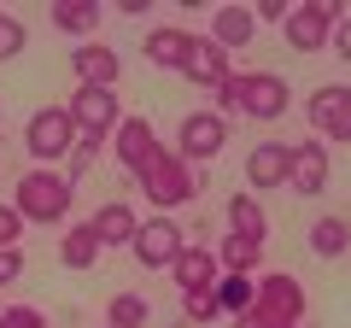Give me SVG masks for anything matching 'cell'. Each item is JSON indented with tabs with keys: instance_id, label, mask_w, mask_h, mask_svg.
<instances>
[{
	"instance_id": "cell-1",
	"label": "cell",
	"mask_w": 351,
	"mask_h": 328,
	"mask_svg": "<svg viewBox=\"0 0 351 328\" xmlns=\"http://www.w3.org/2000/svg\"><path fill=\"white\" fill-rule=\"evenodd\" d=\"M71 200H76V188H71V176L64 170H24L18 176V188H12V205H18V217L24 223H47V229H59L64 217H71Z\"/></svg>"
},
{
	"instance_id": "cell-2",
	"label": "cell",
	"mask_w": 351,
	"mask_h": 328,
	"mask_svg": "<svg viewBox=\"0 0 351 328\" xmlns=\"http://www.w3.org/2000/svg\"><path fill=\"white\" fill-rule=\"evenodd\" d=\"M135 188L147 194L158 211H170V205H188L193 194H199V182H193V164L182 159L176 147H158V152L135 170Z\"/></svg>"
},
{
	"instance_id": "cell-3",
	"label": "cell",
	"mask_w": 351,
	"mask_h": 328,
	"mask_svg": "<svg viewBox=\"0 0 351 328\" xmlns=\"http://www.w3.org/2000/svg\"><path fill=\"white\" fill-rule=\"evenodd\" d=\"M252 316H258L263 328H299V323H304V288H299V276H287V270L258 276Z\"/></svg>"
},
{
	"instance_id": "cell-4",
	"label": "cell",
	"mask_w": 351,
	"mask_h": 328,
	"mask_svg": "<svg viewBox=\"0 0 351 328\" xmlns=\"http://www.w3.org/2000/svg\"><path fill=\"white\" fill-rule=\"evenodd\" d=\"M24 147H29V159H36L41 170H59V164L71 159V147H76L71 112H64V106H41V112L24 124Z\"/></svg>"
},
{
	"instance_id": "cell-5",
	"label": "cell",
	"mask_w": 351,
	"mask_h": 328,
	"mask_svg": "<svg viewBox=\"0 0 351 328\" xmlns=\"http://www.w3.org/2000/svg\"><path fill=\"white\" fill-rule=\"evenodd\" d=\"M182 246H188V235H182V223H170V217L141 223L135 240H129V253H135V264L147 270V276H170V264L182 258Z\"/></svg>"
},
{
	"instance_id": "cell-6",
	"label": "cell",
	"mask_w": 351,
	"mask_h": 328,
	"mask_svg": "<svg viewBox=\"0 0 351 328\" xmlns=\"http://www.w3.org/2000/svg\"><path fill=\"white\" fill-rule=\"evenodd\" d=\"M339 18H346V12H339L334 0H304V6H293V12H287L281 36H287L293 53H328V36H334Z\"/></svg>"
},
{
	"instance_id": "cell-7",
	"label": "cell",
	"mask_w": 351,
	"mask_h": 328,
	"mask_svg": "<svg viewBox=\"0 0 351 328\" xmlns=\"http://www.w3.org/2000/svg\"><path fill=\"white\" fill-rule=\"evenodd\" d=\"M71 124H76V135H88V141H106V135H117V124H123V100H117V89H76L71 94Z\"/></svg>"
},
{
	"instance_id": "cell-8",
	"label": "cell",
	"mask_w": 351,
	"mask_h": 328,
	"mask_svg": "<svg viewBox=\"0 0 351 328\" xmlns=\"http://www.w3.org/2000/svg\"><path fill=\"white\" fill-rule=\"evenodd\" d=\"M311 129H316V141H339V147H351V89L346 82H322V89L311 94Z\"/></svg>"
},
{
	"instance_id": "cell-9",
	"label": "cell",
	"mask_w": 351,
	"mask_h": 328,
	"mask_svg": "<svg viewBox=\"0 0 351 328\" xmlns=\"http://www.w3.org/2000/svg\"><path fill=\"white\" fill-rule=\"evenodd\" d=\"M228 147V117L223 112H188L182 129H176V152L188 164H211L217 152Z\"/></svg>"
},
{
	"instance_id": "cell-10",
	"label": "cell",
	"mask_w": 351,
	"mask_h": 328,
	"mask_svg": "<svg viewBox=\"0 0 351 328\" xmlns=\"http://www.w3.org/2000/svg\"><path fill=\"white\" fill-rule=\"evenodd\" d=\"M293 106V89L281 82L276 71H246L240 76V112L258 117V124H276V117H287Z\"/></svg>"
},
{
	"instance_id": "cell-11",
	"label": "cell",
	"mask_w": 351,
	"mask_h": 328,
	"mask_svg": "<svg viewBox=\"0 0 351 328\" xmlns=\"http://www.w3.org/2000/svg\"><path fill=\"white\" fill-rule=\"evenodd\" d=\"M328 170H334V159H328L322 141H293V170H287V188L293 200H316V194L328 188Z\"/></svg>"
},
{
	"instance_id": "cell-12",
	"label": "cell",
	"mask_w": 351,
	"mask_h": 328,
	"mask_svg": "<svg viewBox=\"0 0 351 328\" xmlns=\"http://www.w3.org/2000/svg\"><path fill=\"white\" fill-rule=\"evenodd\" d=\"M287 170H293V141H258L246 152V188L252 194L287 188Z\"/></svg>"
},
{
	"instance_id": "cell-13",
	"label": "cell",
	"mask_w": 351,
	"mask_h": 328,
	"mask_svg": "<svg viewBox=\"0 0 351 328\" xmlns=\"http://www.w3.org/2000/svg\"><path fill=\"white\" fill-rule=\"evenodd\" d=\"M182 76H188L193 89H211V94H217L228 76H234V59H228L211 36H199V41L188 47V59H182Z\"/></svg>"
},
{
	"instance_id": "cell-14",
	"label": "cell",
	"mask_w": 351,
	"mask_h": 328,
	"mask_svg": "<svg viewBox=\"0 0 351 328\" xmlns=\"http://www.w3.org/2000/svg\"><path fill=\"white\" fill-rule=\"evenodd\" d=\"M158 147H164V141H158V129H152V117H123V124H117V135H112V159L123 164L129 176H135V170H141Z\"/></svg>"
},
{
	"instance_id": "cell-15",
	"label": "cell",
	"mask_w": 351,
	"mask_h": 328,
	"mask_svg": "<svg viewBox=\"0 0 351 328\" xmlns=\"http://www.w3.org/2000/svg\"><path fill=\"white\" fill-rule=\"evenodd\" d=\"M71 71H76V89H117L123 59H117L106 41H82V47L71 53Z\"/></svg>"
},
{
	"instance_id": "cell-16",
	"label": "cell",
	"mask_w": 351,
	"mask_h": 328,
	"mask_svg": "<svg viewBox=\"0 0 351 328\" xmlns=\"http://www.w3.org/2000/svg\"><path fill=\"white\" fill-rule=\"evenodd\" d=\"M217 276H223V270H217V253H211V246H199V240H188L182 258L170 264V281H176L182 293H211Z\"/></svg>"
},
{
	"instance_id": "cell-17",
	"label": "cell",
	"mask_w": 351,
	"mask_h": 328,
	"mask_svg": "<svg viewBox=\"0 0 351 328\" xmlns=\"http://www.w3.org/2000/svg\"><path fill=\"white\" fill-rule=\"evenodd\" d=\"M88 229H94V240H100V253H106V246H129V240H135L141 217H135V205H129V200H106L100 211L88 217Z\"/></svg>"
},
{
	"instance_id": "cell-18",
	"label": "cell",
	"mask_w": 351,
	"mask_h": 328,
	"mask_svg": "<svg viewBox=\"0 0 351 328\" xmlns=\"http://www.w3.org/2000/svg\"><path fill=\"white\" fill-rule=\"evenodd\" d=\"M252 36H258V18H252V6H217L211 12V41L234 59V53L252 47Z\"/></svg>"
},
{
	"instance_id": "cell-19",
	"label": "cell",
	"mask_w": 351,
	"mask_h": 328,
	"mask_svg": "<svg viewBox=\"0 0 351 328\" xmlns=\"http://www.w3.org/2000/svg\"><path fill=\"white\" fill-rule=\"evenodd\" d=\"M188 47H193V36L182 24H158V30H147V41H141V53H147L152 71H182Z\"/></svg>"
},
{
	"instance_id": "cell-20",
	"label": "cell",
	"mask_w": 351,
	"mask_h": 328,
	"mask_svg": "<svg viewBox=\"0 0 351 328\" xmlns=\"http://www.w3.org/2000/svg\"><path fill=\"white\" fill-rule=\"evenodd\" d=\"M100 18H106L100 0H59V6H53V30H59V36H76V41L94 36Z\"/></svg>"
},
{
	"instance_id": "cell-21",
	"label": "cell",
	"mask_w": 351,
	"mask_h": 328,
	"mask_svg": "<svg viewBox=\"0 0 351 328\" xmlns=\"http://www.w3.org/2000/svg\"><path fill=\"white\" fill-rule=\"evenodd\" d=\"M228 235H240V240H269V217H263V205H258V194H228Z\"/></svg>"
},
{
	"instance_id": "cell-22",
	"label": "cell",
	"mask_w": 351,
	"mask_h": 328,
	"mask_svg": "<svg viewBox=\"0 0 351 328\" xmlns=\"http://www.w3.org/2000/svg\"><path fill=\"white\" fill-rule=\"evenodd\" d=\"M59 264L64 270H94V264H100V240H94L88 223H71L59 235Z\"/></svg>"
},
{
	"instance_id": "cell-23",
	"label": "cell",
	"mask_w": 351,
	"mask_h": 328,
	"mask_svg": "<svg viewBox=\"0 0 351 328\" xmlns=\"http://www.w3.org/2000/svg\"><path fill=\"white\" fill-rule=\"evenodd\" d=\"M258 264H263V246H258V240L223 235V246H217V270H223V276H252Z\"/></svg>"
},
{
	"instance_id": "cell-24",
	"label": "cell",
	"mask_w": 351,
	"mask_h": 328,
	"mask_svg": "<svg viewBox=\"0 0 351 328\" xmlns=\"http://www.w3.org/2000/svg\"><path fill=\"white\" fill-rule=\"evenodd\" d=\"M304 240H311V253H316V258H346V246H351V223H346V217H316Z\"/></svg>"
},
{
	"instance_id": "cell-25",
	"label": "cell",
	"mask_w": 351,
	"mask_h": 328,
	"mask_svg": "<svg viewBox=\"0 0 351 328\" xmlns=\"http://www.w3.org/2000/svg\"><path fill=\"white\" fill-rule=\"evenodd\" d=\"M252 293H258V276H217L211 299L223 316H240V311H252Z\"/></svg>"
},
{
	"instance_id": "cell-26",
	"label": "cell",
	"mask_w": 351,
	"mask_h": 328,
	"mask_svg": "<svg viewBox=\"0 0 351 328\" xmlns=\"http://www.w3.org/2000/svg\"><path fill=\"white\" fill-rule=\"evenodd\" d=\"M152 323V305L141 299V293H112V305H106V328H147Z\"/></svg>"
},
{
	"instance_id": "cell-27",
	"label": "cell",
	"mask_w": 351,
	"mask_h": 328,
	"mask_svg": "<svg viewBox=\"0 0 351 328\" xmlns=\"http://www.w3.org/2000/svg\"><path fill=\"white\" fill-rule=\"evenodd\" d=\"M24 47H29V24L18 12H0V65H12Z\"/></svg>"
},
{
	"instance_id": "cell-28",
	"label": "cell",
	"mask_w": 351,
	"mask_h": 328,
	"mask_svg": "<svg viewBox=\"0 0 351 328\" xmlns=\"http://www.w3.org/2000/svg\"><path fill=\"white\" fill-rule=\"evenodd\" d=\"M24 217H18V205H0V253H6V246H18V240H24Z\"/></svg>"
},
{
	"instance_id": "cell-29",
	"label": "cell",
	"mask_w": 351,
	"mask_h": 328,
	"mask_svg": "<svg viewBox=\"0 0 351 328\" xmlns=\"http://www.w3.org/2000/svg\"><path fill=\"white\" fill-rule=\"evenodd\" d=\"M182 311H188V323H211V316H223L211 293H182Z\"/></svg>"
},
{
	"instance_id": "cell-30",
	"label": "cell",
	"mask_w": 351,
	"mask_h": 328,
	"mask_svg": "<svg viewBox=\"0 0 351 328\" xmlns=\"http://www.w3.org/2000/svg\"><path fill=\"white\" fill-rule=\"evenodd\" d=\"M24 281V246H6L0 253V288H18Z\"/></svg>"
},
{
	"instance_id": "cell-31",
	"label": "cell",
	"mask_w": 351,
	"mask_h": 328,
	"mask_svg": "<svg viewBox=\"0 0 351 328\" xmlns=\"http://www.w3.org/2000/svg\"><path fill=\"white\" fill-rule=\"evenodd\" d=\"M0 323L6 328H47V316H41L36 305H12V311H0Z\"/></svg>"
},
{
	"instance_id": "cell-32",
	"label": "cell",
	"mask_w": 351,
	"mask_h": 328,
	"mask_svg": "<svg viewBox=\"0 0 351 328\" xmlns=\"http://www.w3.org/2000/svg\"><path fill=\"white\" fill-rule=\"evenodd\" d=\"M287 12H293V0H258V6H252L258 24H287Z\"/></svg>"
},
{
	"instance_id": "cell-33",
	"label": "cell",
	"mask_w": 351,
	"mask_h": 328,
	"mask_svg": "<svg viewBox=\"0 0 351 328\" xmlns=\"http://www.w3.org/2000/svg\"><path fill=\"white\" fill-rule=\"evenodd\" d=\"M328 47H334L339 59L351 65V12H346V18H339V24H334V36H328Z\"/></svg>"
},
{
	"instance_id": "cell-34",
	"label": "cell",
	"mask_w": 351,
	"mask_h": 328,
	"mask_svg": "<svg viewBox=\"0 0 351 328\" xmlns=\"http://www.w3.org/2000/svg\"><path fill=\"white\" fill-rule=\"evenodd\" d=\"M0 328H6V323H0Z\"/></svg>"
}]
</instances>
